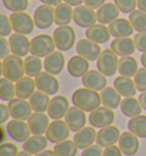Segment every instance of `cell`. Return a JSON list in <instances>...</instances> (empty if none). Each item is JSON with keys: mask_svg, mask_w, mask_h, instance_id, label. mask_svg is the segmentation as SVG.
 <instances>
[{"mask_svg": "<svg viewBox=\"0 0 146 156\" xmlns=\"http://www.w3.org/2000/svg\"><path fill=\"white\" fill-rule=\"evenodd\" d=\"M128 129L138 138H146V115L131 117L128 122Z\"/></svg>", "mask_w": 146, "mask_h": 156, "instance_id": "cell-37", "label": "cell"}, {"mask_svg": "<svg viewBox=\"0 0 146 156\" xmlns=\"http://www.w3.org/2000/svg\"><path fill=\"white\" fill-rule=\"evenodd\" d=\"M120 108L127 117H135L141 115L143 107L138 99L133 97H127L121 101Z\"/></svg>", "mask_w": 146, "mask_h": 156, "instance_id": "cell-35", "label": "cell"}, {"mask_svg": "<svg viewBox=\"0 0 146 156\" xmlns=\"http://www.w3.org/2000/svg\"><path fill=\"white\" fill-rule=\"evenodd\" d=\"M119 147L125 155L133 156L135 154H137L138 149H139L138 137L130 131L121 133L120 139H119Z\"/></svg>", "mask_w": 146, "mask_h": 156, "instance_id": "cell-20", "label": "cell"}, {"mask_svg": "<svg viewBox=\"0 0 146 156\" xmlns=\"http://www.w3.org/2000/svg\"><path fill=\"white\" fill-rule=\"evenodd\" d=\"M48 141L49 140L47 137H43L42 134H33L23 143V149L30 153L31 155H37L38 153L42 152L47 148Z\"/></svg>", "mask_w": 146, "mask_h": 156, "instance_id": "cell-29", "label": "cell"}, {"mask_svg": "<svg viewBox=\"0 0 146 156\" xmlns=\"http://www.w3.org/2000/svg\"><path fill=\"white\" fill-rule=\"evenodd\" d=\"M6 130H7L9 137L14 139L15 141H18V143H24L25 140L30 138L31 134L29 124L22 120H16V119L8 122V124L6 126Z\"/></svg>", "mask_w": 146, "mask_h": 156, "instance_id": "cell-8", "label": "cell"}, {"mask_svg": "<svg viewBox=\"0 0 146 156\" xmlns=\"http://www.w3.org/2000/svg\"><path fill=\"white\" fill-rule=\"evenodd\" d=\"M108 30L111 32V35L115 38H125L130 37L133 33V29L130 21L126 18H116L115 21L108 25Z\"/></svg>", "mask_w": 146, "mask_h": 156, "instance_id": "cell-27", "label": "cell"}, {"mask_svg": "<svg viewBox=\"0 0 146 156\" xmlns=\"http://www.w3.org/2000/svg\"><path fill=\"white\" fill-rule=\"evenodd\" d=\"M35 156H57L56 155V153L54 152V149H46V151H42V152L38 153L37 155Z\"/></svg>", "mask_w": 146, "mask_h": 156, "instance_id": "cell-54", "label": "cell"}, {"mask_svg": "<svg viewBox=\"0 0 146 156\" xmlns=\"http://www.w3.org/2000/svg\"><path fill=\"white\" fill-rule=\"evenodd\" d=\"M2 4L6 8L16 13V12H24L29 7V1L27 0H2Z\"/></svg>", "mask_w": 146, "mask_h": 156, "instance_id": "cell-42", "label": "cell"}, {"mask_svg": "<svg viewBox=\"0 0 146 156\" xmlns=\"http://www.w3.org/2000/svg\"><path fill=\"white\" fill-rule=\"evenodd\" d=\"M120 131L114 126H108L105 128H102L97 132L96 136V144L100 147L106 148L108 146L114 145L120 139Z\"/></svg>", "mask_w": 146, "mask_h": 156, "instance_id": "cell-15", "label": "cell"}, {"mask_svg": "<svg viewBox=\"0 0 146 156\" xmlns=\"http://www.w3.org/2000/svg\"><path fill=\"white\" fill-rule=\"evenodd\" d=\"M8 108L10 112V116L16 120H22V121L29 120V117L32 114V107L30 103L18 97L9 101Z\"/></svg>", "mask_w": 146, "mask_h": 156, "instance_id": "cell-13", "label": "cell"}, {"mask_svg": "<svg viewBox=\"0 0 146 156\" xmlns=\"http://www.w3.org/2000/svg\"><path fill=\"white\" fill-rule=\"evenodd\" d=\"M24 61L16 55H9L2 61V75L13 82H17L24 76Z\"/></svg>", "mask_w": 146, "mask_h": 156, "instance_id": "cell-2", "label": "cell"}, {"mask_svg": "<svg viewBox=\"0 0 146 156\" xmlns=\"http://www.w3.org/2000/svg\"><path fill=\"white\" fill-rule=\"evenodd\" d=\"M17 146L12 143H5L0 146V156H17Z\"/></svg>", "mask_w": 146, "mask_h": 156, "instance_id": "cell-46", "label": "cell"}, {"mask_svg": "<svg viewBox=\"0 0 146 156\" xmlns=\"http://www.w3.org/2000/svg\"><path fill=\"white\" fill-rule=\"evenodd\" d=\"M96 136H97V132L95 131L94 126H85L81 130L75 132L73 137V141L75 143L79 149H85L93 145L94 141H96Z\"/></svg>", "mask_w": 146, "mask_h": 156, "instance_id": "cell-23", "label": "cell"}, {"mask_svg": "<svg viewBox=\"0 0 146 156\" xmlns=\"http://www.w3.org/2000/svg\"><path fill=\"white\" fill-rule=\"evenodd\" d=\"M41 2H43L45 5H48V6H58V5L62 2V0H40Z\"/></svg>", "mask_w": 146, "mask_h": 156, "instance_id": "cell-56", "label": "cell"}, {"mask_svg": "<svg viewBox=\"0 0 146 156\" xmlns=\"http://www.w3.org/2000/svg\"><path fill=\"white\" fill-rule=\"evenodd\" d=\"M70 131L71 130L66 122L62 121V120H54L48 126L46 137L50 143L58 144L68 139Z\"/></svg>", "mask_w": 146, "mask_h": 156, "instance_id": "cell-7", "label": "cell"}, {"mask_svg": "<svg viewBox=\"0 0 146 156\" xmlns=\"http://www.w3.org/2000/svg\"><path fill=\"white\" fill-rule=\"evenodd\" d=\"M111 49L115 52L118 56L125 57L130 56L133 54L136 46H135V41L133 39H130L129 37L125 38H115L111 42Z\"/></svg>", "mask_w": 146, "mask_h": 156, "instance_id": "cell-25", "label": "cell"}, {"mask_svg": "<svg viewBox=\"0 0 146 156\" xmlns=\"http://www.w3.org/2000/svg\"><path fill=\"white\" fill-rule=\"evenodd\" d=\"M35 81L31 76H23L16 82V96L22 99H27L35 92Z\"/></svg>", "mask_w": 146, "mask_h": 156, "instance_id": "cell-33", "label": "cell"}, {"mask_svg": "<svg viewBox=\"0 0 146 156\" xmlns=\"http://www.w3.org/2000/svg\"><path fill=\"white\" fill-rule=\"evenodd\" d=\"M129 21L137 32H146V13L143 10H133L129 15Z\"/></svg>", "mask_w": 146, "mask_h": 156, "instance_id": "cell-41", "label": "cell"}, {"mask_svg": "<svg viewBox=\"0 0 146 156\" xmlns=\"http://www.w3.org/2000/svg\"><path fill=\"white\" fill-rule=\"evenodd\" d=\"M37 89L42 91L49 96L55 95L60 90V82L55 78V75L48 73V72H41L38 74L35 79Z\"/></svg>", "mask_w": 146, "mask_h": 156, "instance_id": "cell-10", "label": "cell"}, {"mask_svg": "<svg viewBox=\"0 0 146 156\" xmlns=\"http://www.w3.org/2000/svg\"><path fill=\"white\" fill-rule=\"evenodd\" d=\"M64 2L69 4L72 7H78V6H81L82 2H85V0H64Z\"/></svg>", "mask_w": 146, "mask_h": 156, "instance_id": "cell-55", "label": "cell"}, {"mask_svg": "<svg viewBox=\"0 0 146 156\" xmlns=\"http://www.w3.org/2000/svg\"><path fill=\"white\" fill-rule=\"evenodd\" d=\"M118 71L122 76L133 78L138 71V64L136 59L131 56L121 57L118 64Z\"/></svg>", "mask_w": 146, "mask_h": 156, "instance_id": "cell-34", "label": "cell"}, {"mask_svg": "<svg viewBox=\"0 0 146 156\" xmlns=\"http://www.w3.org/2000/svg\"><path fill=\"white\" fill-rule=\"evenodd\" d=\"M114 121V113L108 107H98L95 111L90 112L89 115V123L94 128H105L111 126Z\"/></svg>", "mask_w": 146, "mask_h": 156, "instance_id": "cell-9", "label": "cell"}, {"mask_svg": "<svg viewBox=\"0 0 146 156\" xmlns=\"http://www.w3.org/2000/svg\"><path fill=\"white\" fill-rule=\"evenodd\" d=\"M121 153H122V151L120 149V147L112 145V146H108L104 149L103 156H122Z\"/></svg>", "mask_w": 146, "mask_h": 156, "instance_id": "cell-50", "label": "cell"}, {"mask_svg": "<svg viewBox=\"0 0 146 156\" xmlns=\"http://www.w3.org/2000/svg\"><path fill=\"white\" fill-rule=\"evenodd\" d=\"M13 25H12V22H10V18L5 15V14H1L0 15V35L1 37H8L9 34H12V31H13Z\"/></svg>", "mask_w": 146, "mask_h": 156, "instance_id": "cell-45", "label": "cell"}, {"mask_svg": "<svg viewBox=\"0 0 146 156\" xmlns=\"http://www.w3.org/2000/svg\"><path fill=\"white\" fill-rule=\"evenodd\" d=\"M9 51H12L9 41L5 39V37H1V39H0V58L5 59L7 56H9Z\"/></svg>", "mask_w": 146, "mask_h": 156, "instance_id": "cell-49", "label": "cell"}, {"mask_svg": "<svg viewBox=\"0 0 146 156\" xmlns=\"http://www.w3.org/2000/svg\"><path fill=\"white\" fill-rule=\"evenodd\" d=\"M141 62L144 67H146V52H143V55L141 56Z\"/></svg>", "mask_w": 146, "mask_h": 156, "instance_id": "cell-58", "label": "cell"}, {"mask_svg": "<svg viewBox=\"0 0 146 156\" xmlns=\"http://www.w3.org/2000/svg\"><path fill=\"white\" fill-rule=\"evenodd\" d=\"M68 71L73 78H82L89 71V61L80 55L71 57L68 63Z\"/></svg>", "mask_w": 146, "mask_h": 156, "instance_id": "cell-26", "label": "cell"}, {"mask_svg": "<svg viewBox=\"0 0 146 156\" xmlns=\"http://www.w3.org/2000/svg\"><path fill=\"white\" fill-rule=\"evenodd\" d=\"M10 22L13 25V29L15 32L21 34H30L35 30V20H32L29 14L24 12H16L13 13L10 16Z\"/></svg>", "mask_w": 146, "mask_h": 156, "instance_id": "cell-6", "label": "cell"}, {"mask_svg": "<svg viewBox=\"0 0 146 156\" xmlns=\"http://www.w3.org/2000/svg\"><path fill=\"white\" fill-rule=\"evenodd\" d=\"M49 95L45 94L42 91H35L32 96L30 97V105L32 109L35 112H40L43 113L46 112V109H48V106H49V103H50V99H49Z\"/></svg>", "mask_w": 146, "mask_h": 156, "instance_id": "cell-36", "label": "cell"}, {"mask_svg": "<svg viewBox=\"0 0 146 156\" xmlns=\"http://www.w3.org/2000/svg\"><path fill=\"white\" fill-rule=\"evenodd\" d=\"M72 101L74 106L81 108L85 112H93L96 108H98L102 103L100 95L98 92L86 87L77 89L73 92Z\"/></svg>", "mask_w": 146, "mask_h": 156, "instance_id": "cell-1", "label": "cell"}, {"mask_svg": "<svg viewBox=\"0 0 146 156\" xmlns=\"http://www.w3.org/2000/svg\"><path fill=\"white\" fill-rule=\"evenodd\" d=\"M86 37L87 39L95 42V44H105L110 40L111 32L108 30V27L104 24H95L91 25L90 27H87L86 30Z\"/></svg>", "mask_w": 146, "mask_h": 156, "instance_id": "cell-22", "label": "cell"}, {"mask_svg": "<svg viewBox=\"0 0 146 156\" xmlns=\"http://www.w3.org/2000/svg\"><path fill=\"white\" fill-rule=\"evenodd\" d=\"M108 80L105 78L102 72L96 71V69H91L88 71L83 76H82V84L88 89L95 91L103 90L106 87Z\"/></svg>", "mask_w": 146, "mask_h": 156, "instance_id": "cell-18", "label": "cell"}, {"mask_svg": "<svg viewBox=\"0 0 146 156\" xmlns=\"http://www.w3.org/2000/svg\"><path fill=\"white\" fill-rule=\"evenodd\" d=\"M17 156H31V154H30V153L25 152V151H23V152H20V153H18Z\"/></svg>", "mask_w": 146, "mask_h": 156, "instance_id": "cell-59", "label": "cell"}, {"mask_svg": "<svg viewBox=\"0 0 146 156\" xmlns=\"http://www.w3.org/2000/svg\"><path fill=\"white\" fill-rule=\"evenodd\" d=\"M41 69H42V63L40 57L31 55L24 59V69L27 76L35 78L38 74L41 73Z\"/></svg>", "mask_w": 146, "mask_h": 156, "instance_id": "cell-38", "label": "cell"}, {"mask_svg": "<svg viewBox=\"0 0 146 156\" xmlns=\"http://www.w3.org/2000/svg\"><path fill=\"white\" fill-rule=\"evenodd\" d=\"M103 147H100L99 145H90L89 147L85 148L82 151L81 156H103L104 151L102 149Z\"/></svg>", "mask_w": 146, "mask_h": 156, "instance_id": "cell-48", "label": "cell"}, {"mask_svg": "<svg viewBox=\"0 0 146 156\" xmlns=\"http://www.w3.org/2000/svg\"><path fill=\"white\" fill-rule=\"evenodd\" d=\"M30 40L27 39L25 34L21 33H14L9 37V46L10 50L14 55L20 57H24L30 51Z\"/></svg>", "mask_w": 146, "mask_h": 156, "instance_id": "cell-19", "label": "cell"}, {"mask_svg": "<svg viewBox=\"0 0 146 156\" xmlns=\"http://www.w3.org/2000/svg\"><path fill=\"white\" fill-rule=\"evenodd\" d=\"M77 52L87 61L94 62L98 59L102 50L98 44H95L89 39H81L77 44Z\"/></svg>", "mask_w": 146, "mask_h": 156, "instance_id": "cell-16", "label": "cell"}, {"mask_svg": "<svg viewBox=\"0 0 146 156\" xmlns=\"http://www.w3.org/2000/svg\"><path fill=\"white\" fill-rule=\"evenodd\" d=\"M87 117L85 114V111L79 108L77 106L70 107L68 113L65 114V122L68 123L70 130L73 132H78L81 130L82 128H85Z\"/></svg>", "mask_w": 146, "mask_h": 156, "instance_id": "cell-14", "label": "cell"}, {"mask_svg": "<svg viewBox=\"0 0 146 156\" xmlns=\"http://www.w3.org/2000/svg\"><path fill=\"white\" fill-rule=\"evenodd\" d=\"M75 143L73 140H64L60 143L56 144L54 147V152L57 156H75L78 153Z\"/></svg>", "mask_w": 146, "mask_h": 156, "instance_id": "cell-40", "label": "cell"}, {"mask_svg": "<svg viewBox=\"0 0 146 156\" xmlns=\"http://www.w3.org/2000/svg\"><path fill=\"white\" fill-rule=\"evenodd\" d=\"M65 65V57L60 51H53L49 54L43 62L45 71L53 75L60 74Z\"/></svg>", "mask_w": 146, "mask_h": 156, "instance_id": "cell-21", "label": "cell"}, {"mask_svg": "<svg viewBox=\"0 0 146 156\" xmlns=\"http://www.w3.org/2000/svg\"><path fill=\"white\" fill-rule=\"evenodd\" d=\"M105 4V0H85V5L91 9H98Z\"/></svg>", "mask_w": 146, "mask_h": 156, "instance_id": "cell-52", "label": "cell"}, {"mask_svg": "<svg viewBox=\"0 0 146 156\" xmlns=\"http://www.w3.org/2000/svg\"><path fill=\"white\" fill-rule=\"evenodd\" d=\"M138 100H139V103H141V105H142L143 109H145L146 111V91H143L142 94L139 95Z\"/></svg>", "mask_w": 146, "mask_h": 156, "instance_id": "cell-53", "label": "cell"}, {"mask_svg": "<svg viewBox=\"0 0 146 156\" xmlns=\"http://www.w3.org/2000/svg\"><path fill=\"white\" fill-rule=\"evenodd\" d=\"M10 112H9L8 106L1 104L0 105V123H5V122L8 120Z\"/></svg>", "mask_w": 146, "mask_h": 156, "instance_id": "cell-51", "label": "cell"}, {"mask_svg": "<svg viewBox=\"0 0 146 156\" xmlns=\"http://www.w3.org/2000/svg\"><path fill=\"white\" fill-rule=\"evenodd\" d=\"M133 41L137 50L146 52V32H138L137 34H135Z\"/></svg>", "mask_w": 146, "mask_h": 156, "instance_id": "cell-47", "label": "cell"}, {"mask_svg": "<svg viewBox=\"0 0 146 156\" xmlns=\"http://www.w3.org/2000/svg\"><path fill=\"white\" fill-rule=\"evenodd\" d=\"M133 81L138 91H146V67L138 69L137 73L133 76Z\"/></svg>", "mask_w": 146, "mask_h": 156, "instance_id": "cell-44", "label": "cell"}, {"mask_svg": "<svg viewBox=\"0 0 146 156\" xmlns=\"http://www.w3.org/2000/svg\"><path fill=\"white\" fill-rule=\"evenodd\" d=\"M137 7L139 10L146 13V0H137Z\"/></svg>", "mask_w": 146, "mask_h": 156, "instance_id": "cell-57", "label": "cell"}, {"mask_svg": "<svg viewBox=\"0 0 146 156\" xmlns=\"http://www.w3.org/2000/svg\"><path fill=\"white\" fill-rule=\"evenodd\" d=\"M33 20L37 27L39 29H49L55 22V10L52 6L40 5L35 10Z\"/></svg>", "mask_w": 146, "mask_h": 156, "instance_id": "cell-11", "label": "cell"}, {"mask_svg": "<svg viewBox=\"0 0 146 156\" xmlns=\"http://www.w3.org/2000/svg\"><path fill=\"white\" fill-rule=\"evenodd\" d=\"M69 100L64 96H55L48 106V116L53 120H60L69 111Z\"/></svg>", "mask_w": 146, "mask_h": 156, "instance_id": "cell-17", "label": "cell"}, {"mask_svg": "<svg viewBox=\"0 0 146 156\" xmlns=\"http://www.w3.org/2000/svg\"><path fill=\"white\" fill-rule=\"evenodd\" d=\"M53 38L55 41L56 48L60 51H68L75 42V31L70 25L58 26L54 31Z\"/></svg>", "mask_w": 146, "mask_h": 156, "instance_id": "cell-4", "label": "cell"}, {"mask_svg": "<svg viewBox=\"0 0 146 156\" xmlns=\"http://www.w3.org/2000/svg\"><path fill=\"white\" fill-rule=\"evenodd\" d=\"M73 21L80 27H90L96 24L97 14L87 6H78L73 9Z\"/></svg>", "mask_w": 146, "mask_h": 156, "instance_id": "cell-12", "label": "cell"}, {"mask_svg": "<svg viewBox=\"0 0 146 156\" xmlns=\"http://www.w3.org/2000/svg\"><path fill=\"white\" fill-rule=\"evenodd\" d=\"M73 20V9L66 2H60L55 8V24L58 26L69 25Z\"/></svg>", "mask_w": 146, "mask_h": 156, "instance_id": "cell-32", "label": "cell"}, {"mask_svg": "<svg viewBox=\"0 0 146 156\" xmlns=\"http://www.w3.org/2000/svg\"><path fill=\"white\" fill-rule=\"evenodd\" d=\"M113 87L115 88L116 90H118V92L122 97H125V98H127V97H133V96L136 95V91H137L135 81H133L130 78L122 76V75L114 80Z\"/></svg>", "mask_w": 146, "mask_h": 156, "instance_id": "cell-30", "label": "cell"}, {"mask_svg": "<svg viewBox=\"0 0 146 156\" xmlns=\"http://www.w3.org/2000/svg\"><path fill=\"white\" fill-rule=\"evenodd\" d=\"M118 55L112 49H104L97 59V69L105 76H112L118 71Z\"/></svg>", "mask_w": 146, "mask_h": 156, "instance_id": "cell-5", "label": "cell"}, {"mask_svg": "<svg viewBox=\"0 0 146 156\" xmlns=\"http://www.w3.org/2000/svg\"><path fill=\"white\" fill-rule=\"evenodd\" d=\"M121 97L122 96L118 92L114 87H105L100 92V100L102 104L105 107H108L111 109L118 108L121 105Z\"/></svg>", "mask_w": 146, "mask_h": 156, "instance_id": "cell-31", "label": "cell"}, {"mask_svg": "<svg viewBox=\"0 0 146 156\" xmlns=\"http://www.w3.org/2000/svg\"><path fill=\"white\" fill-rule=\"evenodd\" d=\"M119 12L120 9L116 7L115 4L108 2L104 4L102 7L97 9V21L100 24H111L113 21H115L116 18H119Z\"/></svg>", "mask_w": 146, "mask_h": 156, "instance_id": "cell-28", "label": "cell"}, {"mask_svg": "<svg viewBox=\"0 0 146 156\" xmlns=\"http://www.w3.org/2000/svg\"><path fill=\"white\" fill-rule=\"evenodd\" d=\"M16 96V84L4 76L0 79V98L5 101H10Z\"/></svg>", "mask_w": 146, "mask_h": 156, "instance_id": "cell-39", "label": "cell"}, {"mask_svg": "<svg viewBox=\"0 0 146 156\" xmlns=\"http://www.w3.org/2000/svg\"><path fill=\"white\" fill-rule=\"evenodd\" d=\"M56 44L54 38L49 34H39L30 42V52L38 57H47L55 49Z\"/></svg>", "mask_w": 146, "mask_h": 156, "instance_id": "cell-3", "label": "cell"}, {"mask_svg": "<svg viewBox=\"0 0 146 156\" xmlns=\"http://www.w3.org/2000/svg\"><path fill=\"white\" fill-rule=\"evenodd\" d=\"M114 4L120 9L121 13L128 14L135 10L137 6V0H114Z\"/></svg>", "mask_w": 146, "mask_h": 156, "instance_id": "cell-43", "label": "cell"}, {"mask_svg": "<svg viewBox=\"0 0 146 156\" xmlns=\"http://www.w3.org/2000/svg\"><path fill=\"white\" fill-rule=\"evenodd\" d=\"M27 124L30 126L32 134H43L47 132V129L50 123H49L48 116L46 114L40 112H35L29 117Z\"/></svg>", "mask_w": 146, "mask_h": 156, "instance_id": "cell-24", "label": "cell"}]
</instances>
